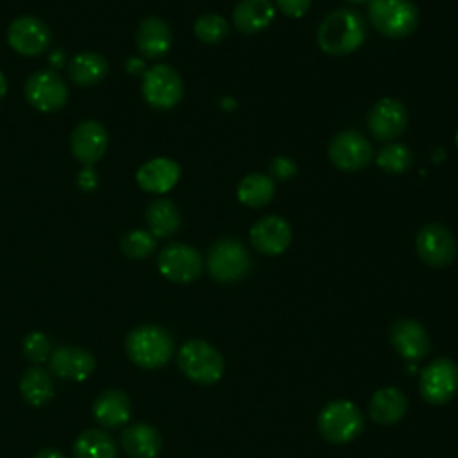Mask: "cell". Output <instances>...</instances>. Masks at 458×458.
I'll use <instances>...</instances> for the list:
<instances>
[{
    "mask_svg": "<svg viewBox=\"0 0 458 458\" xmlns=\"http://www.w3.org/2000/svg\"><path fill=\"white\" fill-rule=\"evenodd\" d=\"M367 23L354 9H338L324 18L317 30L318 47L329 55H345L361 47Z\"/></svg>",
    "mask_w": 458,
    "mask_h": 458,
    "instance_id": "6da1fadb",
    "label": "cell"
},
{
    "mask_svg": "<svg viewBox=\"0 0 458 458\" xmlns=\"http://www.w3.org/2000/svg\"><path fill=\"white\" fill-rule=\"evenodd\" d=\"M125 351L132 363L154 370L168 363L174 352L170 333L159 326H138L125 338Z\"/></svg>",
    "mask_w": 458,
    "mask_h": 458,
    "instance_id": "7a4b0ae2",
    "label": "cell"
},
{
    "mask_svg": "<svg viewBox=\"0 0 458 458\" xmlns=\"http://www.w3.org/2000/svg\"><path fill=\"white\" fill-rule=\"evenodd\" d=\"M369 20L386 38H406L419 23V9L411 0H370Z\"/></svg>",
    "mask_w": 458,
    "mask_h": 458,
    "instance_id": "3957f363",
    "label": "cell"
},
{
    "mask_svg": "<svg viewBox=\"0 0 458 458\" xmlns=\"http://www.w3.org/2000/svg\"><path fill=\"white\" fill-rule=\"evenodd\" d=\"M318 431L331 444H349L363 429V413L360 408L347 401L336 399L327 403L318 413Z\"/></svg>",
    "mask_w": 458,
    "mask_h": 458,
    "instance_id": "277c9868",
    "label": "cell"
},
{
    "mask_svg": "<svg viewBox=\"0 0 458 458\" xmlns=\"http://www.w3.org/2000/svg\"><path fill=\"white\" fill-rule=\"evenodd\" d=\"M181 372L199 385H213L224 374L222 354L204 340L186 342L177 354Z\"/></svg>",
    "mask_w": 458,
    "mask_h": 458,
    "instance_id": "5b68a950",
    "label": "cell"
},
{
    "mask_svg": "<svg viewBox=\"0 0 458 458\" xmlns=\"http://www.w3.org/2000/svg\"><path fill=\"white\" fill-rule=\"evenodd\" d=\"M252 267L249 250L233 238L216 242L208 254V272L218 283H234L243 279Z\"/></svg>",
    "mask_w": 458,
    "mask_h": 458,
    "instance_id": "8992f818",
    "label": "cell"
},
{
    "mask_svg": "<svg viewBox=\"0 0 458 458\" xmlns=\"http://www.w3.org/2000/svg\"><path fill=\"white\" fill-rule=\"evenodd\" d=\"M141 91L148 106L172 109L182 98L181 75L168 64H154L143 73Z\"/></svg>",
    "mask_w": 458,
    "mask_h": 458,
    "instance_id": "52a82bcc",
    "label": "cell"
},
{
    "mask_svg": "<svg viewBox=\"0 0 458 458\" xmlns=\"http://www.w3.org/2000/svg\"><path fill=\"white\" fill-rule=\"evenodd\" d=\"M458 392V365L449 358L429 361L420 372V395L429 404H445Z\"/></svg>",
    "mask_w": 458,
    "mask_h": 458,
    "instance_id": "ba28073f",
    "label": "cell"
},
{
    "mask_svg": "<svg viewBox=\"0 0 458 458\" xmlns=\"http://www.w3.org/2000/svg\"><path fill=\"white\" fill-rule=\"evenodd\" d=\"M327 156L336 168L344 172H356L370 163L372 145L360 131L349 129L338 132L331 140Z\"/></svg>",
    "mask_w": 458,
    "mask_h": 458,
    "instance_id": "9c48e42d",
    "label": "cell"
},
{
    "mask_svg": "<svg viewBox=\"0 0 458 458\" xmlns=\"http://www.w3.org/2000/svg\"><path fill=\"white\" fill-rule=\"evenodd\" d=\"M415 249L419 258L429 267H447L456 256V242L451 231L437 222H429L420 227L415 238Z\"/></svg>",
    "mask_w": 458,
    "mask_h": 458,
    "instance_id": "30bf717a",
    "label": "cell"
},
{
    "mask_svg": "<svg viewBox=\"0 0 458 458\" xmlns=\"http://www.w3.org/2000/svg\"><path fill=\"white\" fill-rule=\"evenodd\" d=\"M157 268L174 283H191L202 272V256L188 243H170L159 252Z\"/></svg>",
    "mask_w": 458,
    "mask_h": 458,
    "instance_id": "8fae6325",
    "label": "cell"
},
{
    "mask_svg": "<svg viewBox=\"0 0 458 458\" xmlns=\"http://www.w3.org/2000/svg\"><path fill=\"white\" fill-rule=\"evenodd\" d=\"M25 97L32 107L41 113H55L68 100L64 81L52 70L36 72L25 84Z\"/></svg>",
    "mask_w": 458,
    "mask_h": 458,
    "instance_id": "7c38bea8",
    "label": "cell"
},
{
    "mask_svg": "<svg viewBox=\"0 0 458 458\" xmlns=\"http://www.w3.org/2000/svg\"><path fill=\"white\" fill-rule=\"evenodd\" d=\"M9 47L21 55H38L52 41L50 29L36 16H20L7 29Z\"/></svg>",
    "mask_w": 458,
    "mask_h": 458,
    "instance_id": "4fadbf2b",
    "label": "cell"
},
{
    "mask_svg": "<svg viewBox=\"0 0 458 458\" xmlns=\"http://www.w3.org/2000/svg\"><path fill=\"white\" fill-rule=\"evenodd\" d=\"M367 125L372 136L381 141H390L404 132L408 125V109L395 98H381L370 107Z\"/></svg>",
    "mask_w": 458,
    "mask_h": 458,
    "instance_id": "5bb4252c",
    "label": "cell"
},
{
    "mask_svg": "<svg viewBox=\"0 0 458 458\" xmlns=\"http://www.w3.org/2000/svg\"><path fill=\"white\" fill-rule=\"evenodd\" d=\"M249 236L252 247L258 252L267 256H279L292 243V227L283 216L268 215L259 218L250 227Z\"/></svg>",
    "mask_w": 458,
    "mask_h": 458,
    "instance_id": "9a60e30c",
    "label": "cell"
},
{
    "mask_svg": "<svg viewBox=\"0 0 458 458\" xmlns=\"http://www.w3.org/2000/svg\"><path fill=\"white\" fill-rule=\"evenodd\" d=\"M390 342L406 361H419L431 351V340L422 324L411 318H401L390 327Z\"/></svg>",
    "mask_w": 458,
    "mask_h": 458,
    "instance_id": "2e32d148",
    "label": "cell"
},
{
    "mask_svg": "<svg viewBox=\"0 0 458 458\" xmlns=\"http://www.w3.org/2000/svg\"><path fill=\"white\" fill-rule=\"evenodd\" d=\"M50 372L61 379L82 381L95 370V358L77 345H61L48 358Z\"/></svg>",
    "mask_w": 458,
    "mask_h": 458,
    "instance_id": "e0dca14e",
    "label": "cell"
},
{
    "mask_svg": "<svg viewBox=\"0 0 458 458\" xmlns=\"http://www.w3.org/2000/svg\"><path fill=\"white\" fill-rule=\"evenodd\" d=\"M107 147V132L97 120L79 122L70 138L72 154L84 165L89 166L102 157Z\"/></svg>",
    "mask_w": 458,
    "mask_h": 458,
    "instance_id": "ac0fdd59",
    "label": "cell"
},
{
    "mask_svg": "<svg viewBox=\"0 0 458 458\" xmlns=\"http://www.w3.org/2000/svg\"><path fill=\"white\" fill-rule=\"evenodd\" d=\"M181 175V168L174 159L156 157L141 165L136 174V181L141 190L148 193H166L172 190Z\"/></svg>",
    "mask_w": 458,
    "mask_h": 458,
    "instance_id": "d6986e66",
    "label": "cell"
},
{
    "mask_svg": "<svg viewBox=\"0 0 458 458\" xmlns=\"http://www.w3.org/2000/svg\"><path fill=\"white\" fill-rule=\"evenodd\" d=\"M93 417L106 429L125 426L131 417V401L127 394L116 388L104 390L93 403Z\"/></svg>",
    "mask_w": 458,
    "mask_h": 458,
    "instance_id": "ffe728a7",
    "label": "cell"
},
{
    "mask_svg": "<svg viewBox=\"0 0 458 458\" xmlns=\"http://www.w3.org/2000/svg\"><path fill=\"white\" fill-rule=\"evenodd\" d=\"M120 444L131 458H156L161 453L163 438L154 426L138 422L123 428Z\"/></svg>",
    "mask_w": 458,
    "mask_h": 458,
    "instance_id": "44dd1931",
    "label": "cell"
},
{
    "mask_svg": "<svg viewBox=\"0 0 458 458\" xmlns=\"http://www.w3.org/2000/svg\"><path fill=\"white\" fill-rule=\"evenodd\" d=\"M276 16V7L270 0H240L233 11L234 27L247 36L265 30Z\"/></svg>",
    "mask_w": 458,
    "mask_h": 458,
    "instance_id": "7402d4cb",
    "label": "cell"
},
{
    "mask_svg": "<svg viewBox=\"0 0 458 458\" xmlns=\"http://www.w3.org/2000/svg\"><path fill=\"white\" fill-rule=\"evenodd\" d=\"M136 45L140 52L148 59L165 55L172 45V30L163 18L148 16L136 30Z\"/></svg>",
    "mask_w": 458,
    "mask_h": 458,
    "instance_id": "603a6c76",
    "label": "cell"
},
{
    "mask_svg": "<svg viewBox=\"0 0 458 458\" xmlns=\"http://www.w3.org/2000/svg\"><path fill=\"white\" fill-rule=\"evenodd\" d=\"M408 410L406 395L395 386H385L374 392L369 403V413L377 424H395L399 422Z\"/></svg>",
    "mask_w": 458,
    "mask_h": 458,
    "instance_id": "cb8c5ba5",
    "label": "cell"
},
{
    "mask_svg": "<svg viewBox=\"0 0 458 458\" xmlns=\"http://www.w3.org/2000/svg\"><path fill=\"white\" fill-rule=\"evenodd\" d=\"M107 61L97 52H81L68 64V77L77 86H95L107 75Z\"/></svg>",
    "mask_w": 458,
    "mask_h": 458,
    "instance_id": "d4e9b609",
    "label": "cell"
},
{
    "mask_svg": "<svg viewBox=\"0 0 458 458\" xmlns=\"http://www.w3.org/2000/svg\"><path fill=\"white\" fill-rule=\"evenodd\" d=\"M150 233L156 238H168L181 227V213L177 206L168 199H157L148 204L145 211Z\"/></svg>",
    "mask_w": 458,
    "mask_h": 458,
    "instance_id": "484cf974",
    "label": "cell"
},
{
    "mask_svg": "<svg viewBox=\"0 0 458 458\" xmlns=\"http://www.w3.org/2000/svg\"><path fill=\"white\" fill-rule=\"evenodd\" d=\"M274 193H276V182L272 177L265 174H249L240 181L236 188L238 200L249 208H261L268 204Z\"/></svg>",
    "mask_w": 458,
    "mask_h": 458,
    "instance_id": "4316f807",
    "label": "cell"
},
{
    "mask_svg": "<svg viewBox=\"0 0 458 458\" xmlns=\"http://www.w3.org/2000/svg\"><path fill=\"white\" fill-rule=\"evenodd\" d=\"M73 458H116V444L104 429H86L73 442Z\"/></svg>",
    "mask_w": 458,
    "mask_h": 458,
    "instance_id": "83f0119b",
    "label": "cell"
},
{
    "mask_svg": "<svg viewBox=\"0 0 458 458\" xmlns=\"http://www.w3.org/2000/svg\"><path fill=\"white\" fill-rule=\"evenodd\" d=\"M20 392L30 406H45L54 397V383L48 372L39 367H32L23 374L20 381Z\"/></svg>",
    "mask_w": 458,
    "mask_h": 458,
    "instance_id": "f1b7e54d",
    "label": "cell"
},
{
    "mask_svg": "<svg viewBox=\"0 0 458 458\" xmlns=\"http://www.w3.org/2000/svg\"><path fill=\"white\" fill-rule=\"evenodd\" d=\"M377 166L388 174H403L411 166L413 156L406 145L390 143L379 150Z\"/></svg>",
    "mask_w": 458,
    "mask_h": 458,
    "instance_id": "f546056e",
    "label": "cell"
},
{
    "mask_svg": "<svg viewBox=\"0 0 458 458\" xmlns=\"http://www.w3.org/2000/svg\"><path fill=\"white\" fill-rule=\"evenodd\" d=\"M120 247H122V252L127 258L141 259V258H147L148 254L154 252L156 236L152 233L143 231V229H132V231H129L122 236Z\"/></svg>",
    "mask_w": 458,
    "mask_h": 458,
    "instance_id": "4dcf8cb0",
    "label": "cell"
},
{
    "mask_svg": "<svg viewBox=\"0 0 458 458\" xmlns=\"http://www.w3.org/2000/svg\"><path fill=\"white\" fill-rule=\"evenodd\" d=\"M193 30L200 41L213 45V43L222 41L229 34V25L222 16L208 13V14H202L197 18Z\"/></svg>",
    "mask_w": 458,
    "mask_h": 458,
    "instance_id": "1f68e13d",
    "label": "cell"
},
{
    "mask_svg": "<svg viewBox=\"0 0 458 458\" xmlns=\"http://www.w3.org/2000/svg\"><path fill=\"white\" fill-rule=\"evenodd\" d=\"M23 354L29 361H32L36 365L47 361L52 354V344H50L48 336L43 335L41 331L29 333L23 340Z\"/></svg>",
    "mask_w": 458,
    "mask_h": 458,
    "instance_id": "d6a6232c",
    "label": "cell"
},
{
    "mask_svg": "<svg viewBox=\"0 0 458 458\" xmlns=\"http://www.w3.org/2000/svg\"><path fill=\"white\" fill-rule=\"evenodd\" d=\"M270 172H272L274 179L288 181V179H292L297 174V166H295L293 159H290L286 156H277L270 163Z\"/></svg>",
    "mask_w": 458,
    "mask_h": 458,
    "instance_id": "836d02e7",
    "label": "cell"
},
{
    "mask_svg": "<svg viewBox=\"0 0 458 458\" xmlns=\"http://www.w3.org/2000/svg\"><path fill=\"white\" fill-rule=\"evenodd\" d=\"M281 13L292 18H301L308 13L311 0H276Z\"/></svg>",
    "mask_w": 458,
    "mask_h": 458,
    "instance_id": "e575fe53",
    "label": "cell"
},
{
    "mask_svg": "<svg viewBox=\"0 0 458 458\" xmlns=\"http://www.w3.org/2000/svg\"><path fill=\"white\" fill-rule=\"evenodd\" d=\"M77 182H79V186L84 191H91L97 186V174H95V170L91 166H84L82 172L77 177Z\"/></svg>",
    "mask_w": 458,
    "mask_h": 458,
    "instance_id": "d590c367",
    "label": "cell"
},
{
    "mask_svg": "<svg viewBox=\"0 0 458 458\" xmlns=\"http://www.w3.org/2000/svg\"><path fill=\"white\" fill-rule=\"evenodd\" d=\"M34 458H64V454L57 449H52V447H47L43 451H39Z\"/></svg>",
    "mask_w": 458,
    "mask_h": 458,
    "instance_id": "8d00e7d4",
    "label": "cell"
},
{
    "mask_svg": "<svg viewBox=\"0 0 458 458\" xmlns=\"http://www.w3.org/2000/svg\"><path fill=\"white\" fill-rule=\"evenodd\" d=\"M127 72H131V73H138V72H141L143 70V63L140 61V59H136V57H132V59H129L127 61Z\"/></svg>",
    "mask_w": 458,
    "mask_h": 458,
    "instance_id": "74e56055",
    "label": "cell"
},
{
    "mask_svg": "<svg viewBox=\"0 0 458 458\" xmlns=\"http://www.w3.org/2000/svg\"><path fill=\"white\" fill-rule=\"evenodd\" d=\"M63 61H64V54H63V50H57V52H54V54L50 55V63H52L54 66H61V64H63Z\"/></svg>",
    "mask_w": 458,
    "mask_h": 458,
    "instance_id": "f35d334b",
    "label": "cell"
},
{
    "mask_svg": "<svg viewBox=\"0 0 458 458\" xmlns=\"http://www.w3.org/2000/svg\"><path fill=\"white\" fill-rule=\"evenodd\" d=\"M5 91H7V82H5V77H4V73L0 72V98L5 95Z\"/></svg>",
    "mask_w": 458,
    "mask_h": 458,
    "instance_id": "ab89813d",
    "label": "cell"
},
{
    "mask_svg": "<svg viewBox=\"0 0 458 458\" xmlns=\"http://www.w3.org/2000/svg\"><path fill=\"white\" fill-rule=\"evenodd\" d=\"M349 2H354V4H360V2H365V0H349Z\"/></svg>",
    "mask_w": 458,
    "mask_h": 458,
    "instance_id": "60d3db41",
    "label": "cell"
},
{
    "mask_svg": "<svg viewBox=\"0 0 458 458\" xmlns=\"http://www.w3.org/2000/svg\"><path fill=\"white\" fill-rule=\"evenodd\" d=\"M456 147H458V132H456Z\"/></svg>",
    "mask_w": 458,
    "mask_h": 458,
    "instance_id": "b9f144b4",
    "label": "cell"
}]
</instances>
